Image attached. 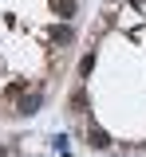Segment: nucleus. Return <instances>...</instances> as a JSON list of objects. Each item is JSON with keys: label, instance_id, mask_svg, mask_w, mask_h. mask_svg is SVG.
<instances>
[{"label": "nucleus", "instance_id": "5", "mask_svg": "<svg viewBox=\"0 0 146 157\" xmlns=\"http://www.w3.org/2000/svg\"><path fill=\"white\" fill-rule=\"evenodd\" d=\"M95 71V51H87L83 59H79V75H91Z\"/></svg>", "mask_w": 146, "mask_h": 157}, {"label": "nucleus", "instance_id": "7", "mask_svg": "<svg viewBox=\"0 0 146 157\" xmlns=\"http://www.w3.org/2000/svg\"><path fill=\"white\" fill-rule=\"evenodd\" d=\"M0 157H8V145H0Z\"/></svg>", "mask_w": 146, "mask_h": 157}, {"label": "nucleus", "instance_id": "1", "mask_svg": "<svg viewBox=\"0 0 146 157\" xmlns=\"http://www.w3.org/2000/svg\"><path fill=\"white\" fill-rule=\"evenodd\" d=\"M87 145L103 153V149H111V134H107L103 126H95V122H91V126H87Z\"/></svg>", "mask_w": 146, "mask_h": 157}, {"label": "nucleus", "instance_id": "6", "mask_svg": "<svg viewBox=\"0 0 146 157\" xmlns=\"http://www.w3.org/2000/svg\"><path fill=\"white\" fill-rule=\"evenodd\" d=\"M71 39H75L71 28H55V43H71Z\"/></svg>", "mask_w": 146, "mask_h": 157}, {"label": "nucleus", "instance_id": "2", "mask_svg": "<svg viewBox=\"0 0 146 157\" xmlns=\"http://www.w3.org/2000/svg\"><path fill=\"white\" fill-rule=\"evenodd\" d=\"M40 106H43V94H40V90H36V94H24L20 102H16V114H20V118H32Z\"/></svg>", "mask_w": 146, "mask_h": 157}, {"label": "nucleus", "instance_id": "4", "mask_svg": "<svg viewBox=\"0 0 146 157\" xmlns=\"http://www.w3.org/2000/svg\"><path fill=\"white\" fill-rule=\"evenodd\" d=\"M67 106H71V114H83V110H87V94H83V90H75Z\"/></svg>", "mask_w": 146, "mask_h": 157}, {"label": "nucleus", "instance_id": "3", "mask_svg": "<svg viewBox=\"0 0 146 157\" xmlns=\"http://www.w3.org/2000/svg\"><path fill=\"white\" fill-rule=\"evenodd\" d=\"M75 12H79V0H55V16L59 20H71Z\"/></svg>", "mask_w": 146, "mask_h": 157}]
</instances>
